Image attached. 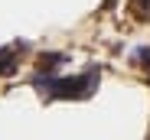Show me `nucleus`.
I'll list each match as a JSON object with an SVG mask.
<instances>
[{
    "label": "nucleus",
    "mask_w": 150,
    "mask_h": 140,
    "mask_svg": "<svg viewBox=\"0 0 150 140\" xmlns=\"http://www.w3.org/2000/svg\"><path fill=\"white\" fill-rule=\"evenodd\" d=\"M98 78H101L98 68H88L85 75H75V78H52V75L39 72V75H33V85L39 91H46L49 98H88L98 88Z\"/></svg>",
    "instance_id": "obj_1"
},
{
    "label": "nucleus",
    "mask_w": 150,
    "mask_h": 140,
    "mask_svg": "<svg viewBox=\"0 0 150 140\" xmlns=\"http://www.w3.org/2000/svg\"><path fill=\"white\" fill-rule=\"evenodd\" d=\"M62 62H69V56H62V52H46V56L39 59V68L49 75V72H52V68H59Z\"/></svg>",
    "instance_id": "obj_2"
},
{
    "label": "nucleus",
    "mask_w": 150,
    "mask_h": 140,
    "mask_svg": "<svg viewBox=\"0 0 150 140\" xmlns=\"http://www.w3.org/2000/svg\"><path fill=\"white\" fill-rule=\"evenodd\" d=\"M137 59H140L144 65H150V46H140V49H137Z\"/></svg>",
    "instance_id": "obj_3"
},
{
    "label": "nucleus",
    "mask_w": 150,
    "mask_h": 140,
    "mask_svg": "<svg viewBox=\"0 0 150 140\" xmlns=\"http://www.w3.org/2000/svg\"><path fill=\"white\" fill-rule=\"evenodd\" d=\"M137 4H140V7H150V0H137Z\"/></svg>",
    "instance_id": "obj_4"
}]
</instances>
